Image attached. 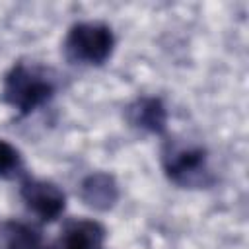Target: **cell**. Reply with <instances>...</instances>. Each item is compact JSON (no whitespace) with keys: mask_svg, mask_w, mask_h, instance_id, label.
Returning a JSON list of instances; mask_svg holds the SVG:
<instances>
[{"mask_svg":"<svg viewBox=\"0 0 249 249\" xmlns=\"http://www.w3.org/2000/svg\"><path fill=\"white\" fill-rule=\"evenodd\" d=\"M80 198L93 210H109L119 200V187L109 173H91L80 183Z\"/></svg>","mask_w":249,"mask_h":249,"instance_id":"5b68a950","label":"cell"},{"mask_svg":"<svg viewBox=\"0 0 249 249\" xmlns=\"http://www.w3.org/2000/svg\"><path fill=\"white\" fill-rule=\"evenodd\" d=\"M165 175L179 187L198 189L212 183L208 171V154L200 146H185L169 142L161 152Z\"/></svg>","mask_w":249,"mask_h":249,"instance_id":"3957f363","label":"cell"},{"mask_svg":"<svg viewBox=\"0 0 249 249\" xmlns=\"http://www.w3.org/2000/svg\"><path fill=\"white\" fill-rule=\"evenodd\" d=\"M115 47V35L109 25L84 21L70 27L64 39V54L74 64H103Z\"/></svg>","mask_w":249,"mask_h":249,"instance_id":"7a4b0ae2","label":"cell"},{"mask_svg":"<svg viewBox=\"0 0 249 249\" xmlns=\"http://www.w3.org/2000/svg\"><path fill=\"white\" fill-rule=\"evenodd\" d=\"M23 167V160L21 154L6 140L0 138V177H14L18 173H21Z\"/></svg>","mask_w":249,"mask_h":249,"instance_id":"9c48e42d","label":"cell"},{"mask_svg":"<svg viewBox=\"0 0 249 249\" xmlns=\"http://www.w3.org/2000/svg\"><path fill=\"white\" fill-rule=\"evenodd\" d=\"M126 119L132 126L161 134L167 124V111L158 97H140L126 107Z\"/></svg>","mask_w":249,"mask_h":249,"instance_id":"52a82bcc","label":"cell"},{"mask_svg":"<svg viewBox=\"0 0 249 249\" xmlns=\"http://www.w3.org/2000/svg\"><path fill=\"white\" fill-rule=\"evenodd\" d=\"M0 243L4 249H47L37 230L25 224H6L0 230Z\"/></svg>","mask_w":249,"mask_h":249,"instance_id":"ba28073f","label":"cell"},{"mask_svg":"<svg viewBox=\"0 0 249 249\" xmlns=\"http://www.w3.org/2000/svg\"><path fill=\"white\" fill-rule=\"evenodd\" d=\"M56 91L54 80L37 66L18 62L4 76L2 97L19 115H29L45 105Z\"/></svg>","mask_w":249,"mask_h":249,"instance_id":"6da1fadb","label":"cell"},{"mask_svg":"<svg viewBox=\"0 0 249 249\" xmlns=\"http://www.w3.org/2000/svg\"><path fill=\"white\" fill-rule=\"evenodd\" d=\"M105 239V230L99 222L93 220H76L70 222L60 239L47 249H101Z\"/></svg>","mask_w":249,"mask_h":249,"instance_id":"8992f818","label":"cell"},{"mask_svg":"<svg viewBox=\"0 0 249 249\" xmlns=\"http://www.w3.org/2000/svg\"><path fill=\"white\" fill-rule=\"evenodd\" d=\"M19 195L23 198V202L27 204V208L37 214L43 222H53L56 220L66 204L64 193L49 183V181H41V179H33V177H25L21 181L19 187Z\"/></svg>","mask_w":249,"mask_h":249,"instance_id":"277c9868","label":"cell"}]
</instances>
